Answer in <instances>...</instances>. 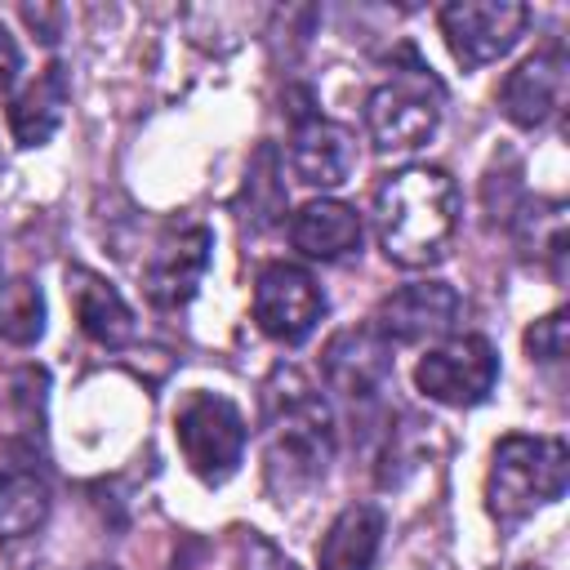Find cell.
<instances>
[{"instance_id": "1", "label": "cell", "mask_w": 570, "mask_h": 570, "mask_svg": "<svg viewBox=\"0 0 570 570\" xmlns=\"http://www.w3.org/2000/svg\"><path fill=\"white\" fill-rule=\"evenodd\" d=\"M459 227V187L441 165H405L374 191V232L396 267H432Z\"/></svg>"}, {"instance_id": "2", "label": "cell", "mask_w": 570, "mask_h": 570, "mask_svg": "<svg viewBox=\"0 0 570 570\" xmlns=\"http://www.w3.org/2000/svg\"><path fill=\"white\" fill-rule=\"evenodd\" d=\"M263 428H267V476L281 490L312 485L330 454H334V419L325 396L298 374V370H276L272 383L263 387Z\"/></svg>"}, {"instance_id": "3", "label": "cell", "mask_w": 570, "mask_h": 570, "mask_svg": "<svg viewBox=\"0 0 570 570\" xmlns=\"http://www.w3.org/2000/svg\"><path fill=\"white\" fill-rule=\"evenodd\" d=\"M570 459L561 436H525L508 432L490 450L485 472V508L499 525H521L539 503H557L566 494Z\"/></svg>"}, {"instance_id": "4", "label": "cell", "mask_w": 570, "mask_h": 570, "mask_svg": "<svg viewBox=\"0 0 570 570\" xmlns=\"http://www.w3.org/2000/svg\"><path fill=\"white\" fill-rule=\"evenodd\" d=\"M441 125V85L423 62H410V71H396L365 98V129L374 151H414L423 147Z\"/></svg>"}, {"instance_id": "5", "label": "cell", "mask_w": 570, "mask_h": 570, "mask_svg": "<svg viewBox=\"0 0 570 570\" xmlns=\"http://www.w3.org/2000/svg\"><path fill=\"white\" fill-rule=\"evenodd\" d=\"M174 436L205 485H223L245 454V419L223 392H187L174 410Z\"/></svg>"}, {"instance_id": "6", "label": "cell", "mask_w": 570, "mask_h": 570, "mask_svg": "<svg viewBox=\"0 0 570 570\" xmlns=\"http://www.w3.org/2000/svg\"><path fill=\"white\" fill-rule=\"evenodd\" d=\"M414 383L423 396H432L441 405H454V410L481 405L490 396V387L499 383V356H494L490 338L459 334V338H445L441 347H432L428 356H419Z\"/></svg>"}, {"instance_id": "7", "label": "cell", "mask_w": 570, "mask_h": 570, "mask_svg": "<svg viewBox=\"0 0 570 570\" xmlns=\"http://www.w3.org/2000/svg\"><path fill=\"white\" fill-rule=\"evenodd\" d=\"M525 27L530 9L517 0H454L441 9V36L459 67H485L503 58Z\"/></svg>"}, {"instance_id": "8", "label": "cell", "mask_w": 570, "mask_h": 570, "mask_svg": "<svg viewBox=\"0 0 570 570\" xmlns=\"http://www.w3.org/2000/svg\"><path fill=\"white\" fill-rule=\"evenodd\" d=\"M325 316L316 276L298 263H267L254 281V321L276 343H303Z\"/></svg>"}, {"instance_id": "9", "label": "cell", "mask_w": 570, "mask_h": 570, "mask_svg": "<svg viewBox=\"0 0 570 570\" xmlns=\"http://www.w3.org/2000/svg\"><path fill=\"white\" fill-rule=\"evenodd\" d=\"M463 303L445 281H414L392 289L379 307H374V334L383 343H423V338H441L454 321H459Z\"/></svg>"}, {"instance_id": "10", "label": "cell", "mask_w": 570, "mask_h": 570, "mask_svg": "<svg viewBox=\"0 0 570 570\" xmlns=\"http://www.w3.org/2000/svg\"><path fill=\"white\" fill-rule=\"evenodd\" d=\"M356 165L352 129L338 120H325L321 111H294L289 134V169L307 187H338Z\"/></svg>"}, {"instance_id": "11", "label": "cell", "mask_w": 570, "mask_h": 570, "mask_svg": "<svg viewBox=\"0 0 570 570\" xmlns=\"http://www.w3.org/2000/svg\"><path fill=\"white\" fill-rule=\"evenodd\" d=\"M566 98V49L548 45L539 53H530L517 71H508L503 89H499V107L512 125L521 129H539L561 111Z\"/></svg>"}, {"instance_id": "12", "label": "cell", "mask_w": 570, "mask_h": 570, "mask_svg": "<svg viewBox=\"0 0 570 570\" xmlns=\"http://www.w3.org/2000/svg\"><path fill=\"white\" fill-rule=\"evenodd\" d=\"M209 249H214V236H209L205 227L169 232V236L156 245V254H151V263H147V272H142L147 298H151L156 307H183V303L196 294V285H200V276H205V267H209Z\"/></svg>"}, {"instance_id": "13", "label": "cell", "mask_w": 570, "mask_h": 570, "mask_svg": "<svg viewBox=\"0 0 570 570\" xmlns=\"http://www.w3.org/2000/svg\"><path fill=\"white\" fill-rule=\"evenodd\" d=\"M387 374H392V356L374 330H343L325 347V379L347 401H374L387 387Z\"/></svg>"}, {"instance_id": "14", "label": "cell", "mask_w": 570, "mask_h": 570, "mask_svg": "<svg viewBox=\"0 0 570 570\" xmlns=\"http://www.w3.org/2000/svg\"><path fill=\"white\" fill-rule=\"evenodd\" d=\"M67 294H71V312H76L85 338H94L98 347H120L134 338V312L107 276H98L89 267H71Z\"/></svg>"}, {"instance_id": "15", "label": "cell", "mask_w": 570, "mask_h": 570, "mask_svg": "<svg viewBox=\"0 0 570 570\" xmlns=\"http://www.w3.org/2000/svg\"><path fill=\"white\" fill-rule=\"evenodd\" d=\"M289 240L294 249H303L307 258L334 263L352 249H361V214L343 200H307L294 218H289Z\"/></svg>"}, {"instance_id": "16", "label": "cell", "mask_w": 570, "mask_h": 570, "mask_svg": "<svg viewBox=\"0 0 570 570\" xmlns=\"http://www.w3.org/2000/svg\"><path fill=\"white\" fill-rule=\"evenodd\" d=\"M383 543V512L374 503H347L316 543L321 570H370Z\"/></svg>"}, {"instance_id": "17", "label": "cell", "mask_w": 570, "mask_h": 570, "mask_svg": "<svg viewBox=\"0 0 570 570\" xmlns=\"http://www.w3.org/2000/svg\"><path fill=\"white\" fill-rule=\"evenodd\" d=\"M53 494L49 481L36 472V463L27 459H4L0 463V539H27L49 521Z\"/></svg>"}, {"instance_id": "18", "label": "cell", "mask_w": 570, "mask_h": 570, "mask_svg": "<svg viewBox=\"0 0 570 570\" xmlns=\"http://www.w3.org/2000/svg\"><path fill=\"white\" fill-rule=\"evenodd\" d=\"M62 107H67V71H62V62H49L22 94L9 98V129H13L18 147L49 142L53 129L62 125Z\"/></svg>"}, {"instance_id": "19", "label": "cell", "mask_w": 570, "mask_h": 570, "mask_svg": "<svg viewBox=\"0 0 570 570\" xmlns=\"http://www.w3.org/2000/svg\"><path fill=\"white\" fill-rule=\"evenodd\" d=\"M45 334V298L27 276H0V338L36 343Z\"/></svg>"}, {"instance_id": "20", "label": "cell", "mask_w": 570, "mask_h": 570, "mask_svg": "<svg viewBox=\"0 0 570 570\" xmlns=\"http://www.w3.org/2000/svg\"><path fill=\"white\" fill-rule=\"evenodd\" d=\"M525 352H530V361H543V365H557L566 356V307L539 316L525 330Z\"/></svg>"}, {"instance_id": "21", "label": "cell", "mask_w": 570, "mask_h": 570, "mask_svg": "<svg viewBox=\"0 0 570 570\" xmlns=\"http://www.w3.org/2000/svg\"><path fill=\"white\" fill-rule=\"evenodd\" d=\"M240 570H298L281 548H272L258 530H245L240 539Z\"/></svg>"}, {"instance_id": "22", "label": "cell", "mask_w": 570, "mask_h": 570, "mask_svg": "<svg viewBox=\"0 0 570 570\" xmlns=\"http://www.w3.org/2000/svg\"><path fill=\"white\" fill-rule=\"evenodd\" d=\"M22 71V53H18V40L9 36V27L0 22V94H13V80Z\"/></svg>"}, {"instance_id": "23", "label": "cell", "mask_w": 570, "mask_h": 570, "mask_svg": "<svg viewBox=\"0 0 570 570\" xmlns=\"http://www.w3.org/2000/svg\"><path fill=\"white\" fill-rule=\"evenodd\" d=\"M85 570H116V566H85Z\"/></svg>"}, {"instance_id": "24", "label": "cell", "mask_w": 570, "mask_h": 570, "mask_svg": "<svg viewBox=\"0 0 570 570\" xmlns=\"http://www.w3.org/2000/svg\"><path fill=\"white\" fill-rule=\"evenodd\" d=\"M521 570H543V566H521Z\"/></svg>"}]
</instances>
